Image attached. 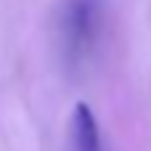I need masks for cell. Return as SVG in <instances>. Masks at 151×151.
Returning a JSON list of instances; mask_svg holds the SVG:
<instances>
[{
	"instance_id": "6da1fadb",
	"label": "cell",
	"mask_w": 151,
	"mask_h": 151,
	"mask_svg": "<svg viewBox=\"0 0 151 151\" xmlns=\"http://www.w3.org/2000/svg\"><path fill=\"white\" fill-rule=\"evenodd\" d=\"M104 0H64L58 11V48L66 66L77 69L96 45Z\"/></svg>"
},
{
	"instance_id": "7a4b0ae2",
	"label": "cell",
	"mask_w": 151,
	"mask_h": 151,
	"mask_svg": "<svg viewBox=\"0 0 151 151\" xmlns=\"http://www.w3.org/2000/svg\"><path fill=\"white\" fill-rule=\"evenodd\" d=\"M69 146L72 151H104L96 114L88 104H77L69 119Z\"/></svg>"
}]
</instances>
